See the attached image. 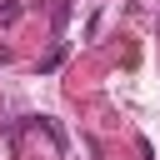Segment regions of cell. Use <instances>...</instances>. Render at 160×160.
Instances as JSON below:
<instances>
[{
    "label": "cell",
    "instance_id": "obj_3",
    "mask_svg": "<svg viewBox=\"0 0 160 160\" xmlns=\"http://www.w3.org/2000/svg\"><path fill=\"white\" fill-rule=\"evenodd\" d=\"M5 60H10V50H5V45H0V65H5Z\"/></svg>",
    "mask_w": 160,
    "mask_h": 160
},
{
    "label": "cell",
    "instance_id": "obj_2",
    "mask_svg": "<svg viewBox=\"0 0 160 160\" xmlns=\"http://www.w3.org/2000/svg\"><path fill=\"white\" fill-rule=\"evenodd\" d=\"M15 20H20V5L5 0V5H0V25H15Z\"/></svg>",
    "mask_w": 160,
    "mask_h": 160
},
{
    "label": "cell",
    "instance_id": "obj_1",
    "mask_svg": "<svg viewBox=\"0 0 160 160\" xmlns=\"http://www.w3.org/2000/svg\"><path fill=\"white\" fill-rule=\"evenodd\" d=\"M65 55H70V45H65V40H55V45L40 55V75H55V70L65 65Z\"/></svg>",
    "mask_w": 160,
    "mask_h": 160
}]
</instances>
